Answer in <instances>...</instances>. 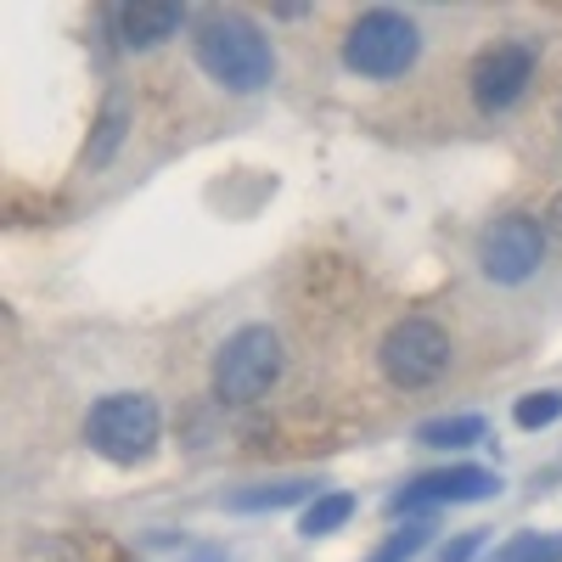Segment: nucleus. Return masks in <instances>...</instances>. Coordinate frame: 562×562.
<instances>
[{"label": "nucleus", "mask_w": 562, "mask_h": 562, "mask_svg": "<svg viewBox=\"0 0 562 562\" xmlns=\"http://www.w3.org/2000/svg\"><path fill=\"white\" fill-rule=\"evenodd\" d=\"M422 445H434V450H461V445H479L484 439V416H434V422H422L416 428Z\"/></svg>", "instance_id": "nucleus-10"}, {"label": "nucleus", "mask_w": 562, "mask_h": 562, "mask_svg": "<svg viewBox=\"0 0 562 562\" xmlns=\"http://www.w3.org/2000/svg\"><path fill=\"white\" fill-rule=\"evenodd\" d=\"M119 140H124V108L113 102V108L102 113V130H97V140L85 147V164H90V169H102V164L113 158V147H119Z\"/></svg>", "instance_id": "nucleus-14"}, {"label": "nucleus", "mask_w": 562, "mask_h": 562, "mask_svg": "<svg viewBox=\"0 0 562 562\" xmlns=\"http://www.w3.org/2000/svg\"><path fill=\"white\" fill-rule=\"evenodd\" d=\"M501 495V479L490 473V467H445V473H422L416 484H405L389 512H416V506H456V501H490Z\"/></svg>", "instance_id": "nucleus-8"}, {"label": "nucleus", "mask_w": 562, "mask_h": 562, "mask_svg": "<svg viewBox=\"0 0 562 562\" xmlns=\"http://www.w3.org/2000/svg\"><path fill=\"white\" fill-rule=\"evenodd\" d=\"M529 79H535V52L529 45H512V40L490 45V52L473 63V102L484 113H506L529 90Z\"/></svg>", "instance_id": "nucleus-7"}, {"label": "nucleus", "mask_w": 562, "mask_h": 562, "mask_svg": "<svg viewBox=\"0 0 562 562\" xmlns=\"http://www.w3.org/2000/svg\"><path fill=\"white\" fill-rule=\"evenodd\" d=\"M281 378V338L270 326H243L231 333L225 349L214 355V394L231 405H254L276 389Z\"/></svg>", "instance_id": "nucleus-4"}, {"label": "nucleus", "mask_w": 562, "mask_h": 562, "mask_svg": "<svg viewBox=\"0 0 562 562\" xmlns=\"http://www.w3.org/2000/svg\"><path fill=\"white\" fill-rule=\"evenodd\" d=\"M355 518V495H315L310 506H304V518H299V535L304 540H321V535H338L344 524Z\"/></svg>", "instance_id": "nucleus-11"}, {"label": "nucleus", "mask_w": 562, "mask_h": 562, "mask_svg": "<svg viewBox=\"0 0 562 562\" xmlns=\"http://www.w3.org/2000/svg\"><path fill=\"white\" fill-rule=\"evenodd\" d=\"M315 484L310 479H288V484H259V490H237L225 506L231 512H276V506H293V501H310Z\"/></svg>", "instance_id": "nucleus-12"}, {"label": "nucleus", "mask_w": 562, "mask_h": 562, "mask_svg": "<svg viewBox=\"0 0 562 562\" xmlns=\"http://www.w3.org/2000/svg\"><path fill=\"white\" fill-rule=\"evenodd\" d=\"M180 23H186L180 7H124L119 12V34H124L130 52H153L169 34H180Z\"/></svg>", "instance_id": "nucleus-9"}, {"label": "nucleus", "mask_w": 562, "mask_h": 562, "mask_svg": "<svg viewBox=\"0 0 562 562\" xmlns=\"http://www.w3.org/2000/svg\"><path fill=\"white\" fill-rule=\"evenodd\" d=\"M518 428H551V422L562 416V394L557 389H540V394H529V400H518Z\"/></svg>", "instance_id": "nucleus-16"}, {"label": "nucleus", "mask_w": 562, "mask_h": 562, "mask_svg": "<svg viewBox=\"0 0 562 562\" xmlns=\"http://www.w3.org/2000/svg\"><path fill=\"white\" fill-rule=\"evenodd\" d=\"M495 562H562V535H512Z\"/></svg>", "instance_id": "nucleus-13"}, {"label": "nucleus", "mask_w": 562, "mask_h": 562, "mask_svg": "<svg viewBox=\"0 0 562 562\" xmlns=\"http://www.w3.org/2000/svg\"><path fill=\"white\" fill-rule=\"evenodd\" d=\"M422 57V34L411 18L378 7V12H360L344 34V63L360 79H400L411 63Z\"/></svg>", "instance_id": "nucleus-3"}, {"label": "nucleus", "mask_w": 562, "mask_h": 562, "mask_svg": "<svg viewBox=\"0 0 562 562\" xmlns=\"http://www.w3.org/2000/svg\"><path fill=\"white\" fill-rule=\"evenodd\" d=\"M551 231L562 237V192H557V203H551Z\"/></svg>", "instance_id": "nucleus-18"}, {"label": "nucleus", "mask_w": 562, "mask_h": 562, "mask_svg": "<svg viewBox=\"0 0 562 562\" xmlns=\"http://www.w3.org/2000/svg\"><path fill=\"white\" fill-rule=\"evenodd\" d=\"M158 428H164V416L147 394H108L90 405L85 416V439L97 456L130 467V461H147L158 450Z\"/></svg>", "instance_id": "nucleus-2"}, {"label": "nucleus", "mask_w": 562, "mask_h": 562, "mask_svg": "<svg viewBox=\"0 0 562 562\" xmlns=\"http://www.w3.org/2000/svg\"><path fill=\"white\" fill-rule=\"evenodd\" d=\"M450 366V333L428 315H405L400 326H389L383 338V371L400 389H428L434 378H445Z\"/></svg>", "instance_id": "nucleus-5"}, {"label": "nucleus", "mask_w": 562, "mask_h": 562, "mask_svg": "<svg viewBox=\"0 0 562 562\" xmlns=\"http://www.w3.org/2000/svg\"><path fill=\"white\" fill-rule=\"evenodd\" d=\"M192 52H198V68L220 79L225 90H259L276 74L270 40L248 18H203L192 34Z\"/></svg>", "instance_id": "nucleus-1"}, {"label": "nucleus", "mask_w": 562, "mask_h": 562, "mask_svg": "<svg viewBox=\"0 0 562 562\" xmlns=\"http://www.w3.org/2000/svg\"><path fill=\"white\" fill-rule=\"evenodd\" d=\"M428 540H434V524H405V529H394V535H389V546H383L378 557H371V562H411Z\"/></svg>", "instance_id": "nucleus-15"}, {"label": "nucleus", "mask_w": 562, "mask_h": 562, "mask_svg": "<svg viewBox=\"0 0 562 562\" xmlns=\"http://www.w3.org/2000/svg\"><path fill=\"white\" fill-rule=\"evenodd\" d=\"M479 546H484V535H461V540H450V546L439 551V562H473Z\"/></svg>", "instance_id": "nucleus-17"}, {"label": "nucleus", "mask_w": 562, "mask_h": 562, "mask_svg": "<svg viewBox=\"0 0 562 562\" xmlns=\"http://www.w3.org/2000/svg\"><path fill=\"white\" fill-rule=\"evenodd\" d=\"M546 259V231L540 220L529 214H506L495 220L484 237H479V265L490 281H506V288H518V281H529Z\"/></svg>", "instance_id": "nucleus-6"}]
</instances>
